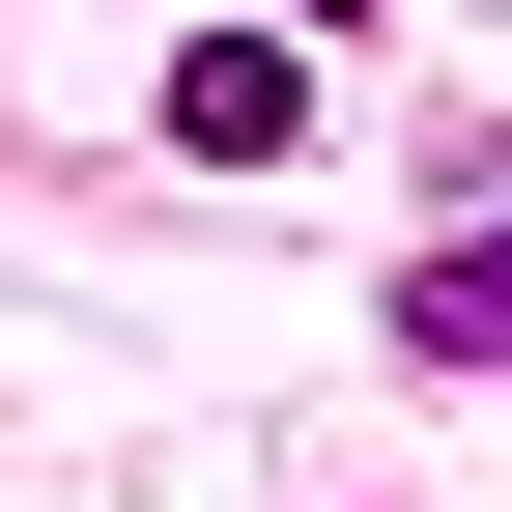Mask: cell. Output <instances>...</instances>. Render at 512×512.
Listing matches in <instances>:
<instances>
[{
    "mask_svg": "<svg viewBox=\"0 0 512 512\" xmlns=\"http://www.w3.org/2000/svg\"><path fill=\"white\" fill-rule=\"evenodd\" d=\"M171 143H200V171H285L313 143V57L285 29H200V57H171Z\"/></svg>",
    "mask_w": 512,
    "mask_h": 512,
    "instance_id": "1",
    "label": "cell"
},
{
    "mask_svg": "<svg viewBox=\"0 0 512 512\" xmlns=\"http://www.w3.org/2000/svg\"><path fill=\"white\" fill-rule=\"evenodd\" d=\"M399 342H427V370H512V228L427 256V285H399Z\"/></svg>",
    "mask_w": 512,
    "mask_h": 512,
    "instance_id": "2",
    "label": "cell"
},
{
    "mask_svg": "<svg viewBox=\"0 0 512 512\" xmlns=\"http://www.w3.org/2000/svg\"><path fill=\"white\" fill-rule=\"evenodd\" d=\"M285 29H342V0H285Z\"/></svg>",
    "mask_w": 512,
    "mask_h": 512,
    "instance_id": "3",
    "label": "cell"
}]
</instances>
